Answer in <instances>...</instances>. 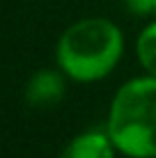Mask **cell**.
Wrapping results in <instances>:
<instances>
[{"label": "cell", "mask_w": 156, "mask_h": 158, "mask_svg": "<svg viewBox=\"0 0 156 158\" xmlns=\"http://www.w3.org/2000/svg\"><path fill=\"white\" fill-rule=\"evenodd\" d=\"M115 151L108 131H85L69 140L60 158H115Z\"/></svg>", "instance_id": "cell-4"}, {"label": "cell", "mask_w": 156, "mask_h": 158, "mask_svg": "<svg viewBox=\"0 0 156 158\" xmlns=\"http://www.w3.org/2000/svg\"><path fill=\"white\" fill-rule=\"evenodd\" d=\"M126 7L136 16H149L156 12V0H126Z\"/></svg>", "instance_id": "cell-6"}, {"label": "cell", "mask_w": 156, "mask_h": 158, "mask_svg": "<svg viewBox=\"0 0 156 158\" xmlns=\"http://www.w3.org/2000/svg\"><path fill=\"white\" fill-rule=\"evenodd\" d=\"M124 53L122 30L112 21L94 16L80 19L57 41V67L76 83H96L117 67Z\"/></svg>", "instance_id": "cell-1"}, {"label": "cell", "mask_w": 156, "mask_h": 158, "mask_svg": "<svg viewBox=\"0 0 156 158\" xmlns=\"http://www.w3.org/2000/svg\"><path fill=\"white\" fill-rule=\"evenodd\" d=\"M136 55H138V62L142 64L145 71L156 78V21L149 23L147 28L138 35Z\"/></svg>", "instance_id": "cell-5"}, {"label": "cell", "mask_w": 156, "mask_h": 158, "mask_svg": "<svg viewBox=\"0 0 156 158\" xmlns=\"http://www.w3.org/2000/svg\"><path fill=\"white\" fill-rule=\"evenodd\" d=\"M64 96V73L53 69H41L28 80L25 101L32 108H51Z\"/></svg>", "instance_id": "cell-3"}, {"label": "cell", "mask_w": 156, "mask_h": 158, "mask_svg": "<svg viewBox=\"0 0 156 158\" xmlns=\"http://www.w3.org/2000/svg\"><path fill=\"white\" fill-rule=\"evenodd\" d=\"M108 135L129 158H156V78L140 76L117 89L108 112Z\"/></svg>", "instance_id": "cell-2"}]
</instances>
